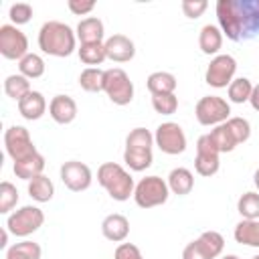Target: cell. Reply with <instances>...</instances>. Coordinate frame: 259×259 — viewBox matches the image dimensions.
<instances>
[{
  "label": "cell",
  "instance_id": "6da1fadb",
  "mask_svg": "<svg viewBox=\"0 0 259 259\" xmlns=\"http://www.w3.org/2000/svg\"><path fill=\"white\" fill-rule=\"evenodd\" d=\"M217 20L227 38L251 40L259 34V0H219Z\"/></svg>",
  "mask_w": 259,
  "mask_h": 259
},
{
  "label": "cell",
  "instance_id": "7a4b0ae2",
  "mask_svg": "<svg viewBox=\"0 0 259 259\" xmlns=\"http://www.w3.org/2000/svg\"><path fill=\"white\" fill-rule=\"evenodd\" d=\"M77 47V34L75 30L61 22V20H49L38 30V49L45 55L51 57H69Z\"/></svg>",
  "mask_w": 259,
  "mask_h": 259
},
{
  "label": "cell",
  "instance_id": "3957f363",
  "mask_svg": "<svg viewBox=\"0 0 259 259\" xmlns=\"http://www.w3.org/2000/svg\"><path fill=\"white\" fill-rule=\"evenodd\" d=\"M97 182L117 202L127 200L130 196H134V190H136L132 174L117 162H103L97 168Z\"/></svg>",
  "mask_w": 259,
  "mask_h": 259
},
{
  "label": "cell",
  "instance_id": "277c9868",
  "mask_svg": "<svg viewBox=\"0 0 259 259\" xmlns=\"http://www.w3.org/2000/svg\"><path fill=\"white\" fill-rule=\"evenodd\" d=\"M170 196V188L168 182L160 176H146L136 184L134 190V200L140 208H154L160 206L168 200Z\"/></svg>",
  "mask_w": 259,
  "mask_h": 259
},
{
  "label": "cell",
  "instance_id": "5b68a950",
  "mask_svg": "<svg viewBox=\"0 0 259 259\" xmlns=\"http://www.w3.org/2000/svg\"><path fill=\"white\" fill-rule=\"evenodd\" d=\"M42 223H45V212L38 206L26 204V206H20L18 210H14L12 214H8L6 229L10 235L24 239V237L36 233L42 227Z\"/></svg>",
  "mask_w": 259,
  "mask_h": 259
},
{
  "label": "cell",
  "instance_id": "8992f818",
  "mask_svg": "<svg viewBox=\"0 0 259 259\" xmlns=\"http://www.w3.org/2000/svg\"><path fill=\"white\" fill-rule=\"evenodd\" d=\"M103 93L111 99L115 105H127L134 99V83L130 75L119 69H105V81H103Z\"/></svg>",
  "mask_w": 259,
  "mask_h": 259
},
{
  "label": "cell",
  "instance_id": "52a82bcc",
  "mask_svg": "<svg viewBox=\"0 0 259 259\" xmlns=\"http://www.w3.org/2000/svg\"><path fill=\"white\" fill-rule=\"evenodd\" d=\"M194 115L200 125H221L231 117V105L219 95H204L198 99Z\"/></svg>",
  "mask_w": 259,
  "mask_h": 259
},
{
  "label": "cell",
  "instance_id": "ba28073f",
  "mask_svg": "<svg viewBox=\"0 0 259 259\" xmlns=\"http://www.w3.org/2000/svg\"><path fill=\"white\" fill-rule=\"evenodd\" d=\"M4 148H6V154L12 158V162L26 160L38 152L24 125H10L4 132Z\"/></svg>",
  "mask_w": 259,
  "mask_h": 259
},
{
  "label": "cell",
  "instance_id": "9c48e42d",
  "mask_svg": "<svg viewBox=\"0 0 259 259\" xmlns=\"http://www.w3.org/2000/svg\"><path fill=\"white\" fill-rule=\"evenodd\" d=\"M235 73H237L235 57L221 53V55L210 59L206 73H204V81H206V85H210L214 89H223V87L231 85V81L235 79Z\"/></svg>",
  "mask_w": 259,
  "mask_h": 259
},
{
  "label": "cell",
  "instance_id": "30bf717a",
  "mask_svg": "<svg viewBox=\"0 0 259 259\" xmlns=\"http://www.w3.org/2000/svg\"><path fill=\"white\" fill-rule=\"evenodd\" d=\"M154 144L160 148V152L168 156H178L186 150V136L184 130L176 121H164L156 127Z\"/></svg>",
  "mask_w": 259,
  "mask_h": 259
},
{
  "label": "cell",
  "instance_id": "8fae6325",
  "mask_svg": "<svg viewBox=\"0 0 259 259\" xmlns=\"http://www.w3.org/2000/svg\"><path fill=\"white\" fill-rule=\"evenodd\" d=\"M0 55L10 61H20L28 55V38L12 22L0 26Z\"/></svg>",
  "mask_w": 259,
  "mask_h": 259
},
{
  "label": "cell",
  "instance_id": "7c38bea8",
  "mask_svg": "<svg viewBox=\"0 0 259 259\" xmlns=\"http://www.w3.org/2000/svg\"><path fill=\"white\" fill-rule=\"evenodd\" d=\"M219 150L214 146V142L210 140L208 134L200 136L196 140V158H194V170L200 176H214L221 168V160H219Z\"/></svg>",
  "mask_w": 259,
  "mask_h": 259
},
{
  "label": "cell",
  "instance_id": "4fadbf2b",
  "mask_svg": "<svg viewBox=\"0 0 259 259\" xmlns=\"http://www.w3.org/2000/svg\"><path fill=\"white\" fill-rule=\"evenodd\" d=\"M61 174V180L63 184L71 190V192H83L91 186V180H93V174H91V168L85 164V162H79V160H69L61 166L59 170Z\"/></svg>",
  "mask_w": 259,
  "mask_h": 259
},
{
  "label": "cell",
  "instance_id": "5bb4252c",
  "mask_svg": "<svg viewBox=\"0 0 259 259\" xmlns=\"http://www.w3.org/2000/svg\"><path fill=\"white\" fill-rule=\"evenodd\" d=\"M105 55L113 63H127L136 55V45L125 34H111L105 40Z\"/></svg>",
  "mask_w": 259,
  "mask_h": 259
},
{
  "label": "cell",
  "instance_id": "9a60e30c",
  "mask_svg": "<svg viewBox=\"0 0 259 259\" xmlns=\"http://www.w3.org/2000/svg\"><path fill=\"white\" fill-rule=\"evenodd\" d=\"M49 115L53 117V121L67 125L77 117V103L73 97L69 95H55L49 103Z\"/></svg>",
  "mask_w": 259,
  "mask_h": 259
},
{
  "label": "cell",
  "instance_id": "2e32d148",
  "mask_svg": "<svg viewBox=\"0 0 259 259\" xmlns=\"http://www.w3.org/2000/svg\"><path fill=\"white\" fill-rule=\"evenodd\" d=\"M101 233L107 241H113V243H121L127 239L130 235V221L119 214V212H113V214H107L101 223Z\"/></svg>",
  "mask_w": 259,
  "mask_h": 259
},
{
  "label": "cell",
  "instance_id": "e0dca14e",
  "mask_svg": "<svg viewBox=\"0 0 259 259\" xmlns=\"http://www.w3.org/2000/svg\"><path fill=\"white\" fill-rule=\"evenodd\" d=\"M75 34H77V40L81 45H87V42H105L103 40L105 26H103V22L97 16H87V18L79 20V24L75 28Z\"/></svg>",
  "mask_w": 259,
  "mask_h": 259
},
{
  "label": "cell",
  "instance_id": "ac0fdd59",
  "mask_svg": "<svg viewBox=\"0 0 259 259\" xmlns=\"http://www.w3.org/2000/svg\"><path fill=\"white\" fill-rule=\"evenodd\" d=\"M16 105H18V113L28 121L40 119L45 115V111H47V99H45V95L40 91H30Z\"/></svg>",
  "mask_w": 259,
  "mask_h": 259
},
{
  "label": "cell",
  "instance_id": "d6986e66",
  "mask_svg": "<svg viewBox=\"0 0 259 259\" xmlns=\"http://www.w3.org/2000/svg\"><path fill=\"white\" fill-rule=\"evenodd\" d=\"M198 47L204 55H219L223 47V30L217 24H204L198 32Z\"/></svg>",
  "mask_w": 259,
  "mask_h": 259
},
{
  "label": "cell",
  "instance_id": "ffe728a7",
  "mask_svg": "<svg viewBox=\"0 0 259 259\" xmlns=\"http://www.w3.org/2000/svg\"><path fill=\"white\" fill-rule=\"evenodd\" d=\"M168 188L172 194H178V196H184V194H190V190L194 188V174L188 170V168H174L170 170L168 174Z\"/></svg>",
  "mask_w": 259,
  "mask_h": 259
},
{
  "label": "cell",
  "instance_id": "44dd1931",
  "mask_svg": "<svg viewBox=\"0 0 259 259\" xmlns=\"http://www.w3.org/2000/svg\"><path fill=\"white\" fill-rule=\"evenodd\" d=\"M146 85H148V91L152 95H166V93H174L176 91L178 81L168 71H154V73L148 75Z\"/></svg>",
  "mask_w": 259,
  "mask_h": 259
},
{
  "label": "cell",
  "instance_id": "7402d4cb",
  "mask_svg": "<svg viewBox=\"0 0 259 259\" xmlns=\"http://www.w3.org/2000/svg\"><path fill=\"white\" fill-rule=\"evenodd\" d=\"M123 162H125V166L130 170L144 172V170H148L152 166L154 154L148 148H130V146H125V150H123Z\"/></svg>",
  "mask_w": 259,
  "mask_h": 259
},
{
  "label": "cell",
  "instance_id": "603a6c76",
  "mask_svg": "<svg viewBox=\"0 0 259 259\" xmlns=\"http://www.w3.org/2000/svg\"><path fill=\"white\" fill-rule=\"evenodd\" d=\"M42 170H45V156L40 152L32 154L26 160L14 162V174H16V178L26 180V182H30L34 176H40Z\"/></svg>",
  "mask_w": 259,
  "mask_h": 259
},
{
  "label": "cell",
  "instance_id": "cb8c5ba5",
  "mask_svg": "<svg viewBox=\"0 0 259 259\" xmlns=\"http://www.w3.org/2000/svg\"><path fill=\"white\" fill-rule=\"evenodd\" d=\"M233 237L237 243L247 247H259V221L241 219L233 231Z\"/></svg>",
  "mask_w": 259,
  "mask_h": 259
},
{
  "label": "cell",
  "instance_id": "d4e9b609",
  "mask_svg": "<svg viewBox=\"0 0 259 259\" xmlns=\"http://www.w3.org/2000/svg\"><path fill=\"white\" fill-rule=\"evenodd\" d=\"M28 196L36 202H49L55 196V184L49 176L40 174L28 182Z\"/></svg>",
  "mask_w": 259,
  "mask_h": 259
},
{
  "label": "cell",
  "instance_id": "484cf974",
  "mask_svg": "<svg viewBox=\"0 0 259 259\" xmlns=\"http://www.w3.org/2000/svg\"><path fill=\"white\" fill-rule=\"evenodd\" d=\"M30 91H32V89H30V81H28L24 75H20V73L8 75V77L4 79V93H6L10 99H14L16 103H18L22 97H26Z\"/></svg>",
  "mask_w": 259,
  "mask_h": 259
},
{
  "label": "cell",
  "instance_id": "4316f807",
  "mask_svg": "<svg viewBox=\"0 0 259 259\" xmlns=\"http://www.w3.org/2000/svg\"><path fill=\"white\" fill-rule=\"evenodd\" d=\"M210 140L214 142V146H217V150H219V154H227V152H233L239 144H237V140H235V136H233V132H231V127L227 125V121L225 123H221V125H214L212 130H210Z\"/></svg>",
  "mask_w": 259,
  "mask_h": 259
},
{
  "label": "cell",
  "instance_id": "83f0119b",
  "mask_svg": "<svg viewBox=\"0 0 259 259\" xmlns=\"http://www.w3.org/2000/svg\"><path fill=\"white\" fill-rule=\"evenodd\" d=\"M103 81H105V71H101L99 67H85L79 75V85L87 93L103 91Z\"/></svg>",
  "mask_w": 259,
  "mask_h": 259
},
{
  "label": "cell",
  "instance_id": "f1b7e54d",
  "mask_svg": "<svg viewBox=\"0 0 259 259\" xmlns=\"http://www.w3.org/2000/svg\"><path fill=\"white\" fill-rule=\"evenodd\" d=\"M77 55L81 59V63L89 65V67H97L101 65L107 55H105V42H87V45H79Z\"/></svg>",
  "mask_w": 259,
  "mask_h": 259
},
{
  "label": "cell",
  "instance_id": "f546056e",
  "mask_svg": "<svg viewBox=\"0 0 259 259\" xmlns=\"http://www.w3.org/2000/svg\"><path fill=\"white\" fill-rule=\"evenodd\" d=\"M18 73L26 79H38L45 75V59L36 53H28L18 61Z\"/></svg>",
  "mask_w": 259,
  "mask_h": 259
},
{
  "label": "cell",
  "instance_id": "4dcf8cb0",
  "mask_svg": "<svg viewBox=\"0 0 259 259\" xmlns=\"http://www.w3.org/2000/svg\"><path fill=\"white\" fill-rule=\"evenodd\" d=\"M42 249L34 241H20L12 247H8L4 259H40Z\"/></svg>",
  "mask_w": 259,
  "mask_h": 259
},
{
  "label": "cell",
  "instance_id": "1f68e13d",
  "mask_svg": "<svg viewBox=\"0 0 259 259\" xmlns=\"http://www.w3.org/2000/svg\"><path fill=\"white\" fill-rule=\"evenodd\" d=\"M251 91H253V83L247 77H237L227 87V95H229L231 103H245V101H249Z\"/></svg>",
  "mask_w": 259,
  "mask_h": 259
},
{
  "label": "cell",
  "instance_id": "d6a6232c",
  "mask_svg": "<svg viewBox=\"0 0 259 259\" xmlns=\"http://www.w3.org/2000/svg\"><path fill=\"white\" fill-rule=\"evenodd\" d=\"M237 210L243 219L249 221H259V192H245L237 200Z\"/></svg>",
  "mask_w": 259,
  "mask_h": 259
},
{
  "label": "cell",
  "instance_id": "836d02e7",
  "mask_svg": "<svg viewBox=\"0 0 259 259\" xmlns=\"http://www.w3.org/2000/svg\"><path fill=\"white\" fill-rule=\"evenodd\" d=\"M198 243L204 247V251L208 253L210 259H217L223 253V249H225V237L219 231H204V233H200Z\"/></svg>",
  "mask_w": 259,
  "mask_h": 259
},
{
  "label": "cell",
  "instance_id": "e575fe53",
  "mask_svg": "<svg viewBox=\"0 0 259 259\" xmlns=\"http://www.w3.org/2000/svg\"><path fill=\"white\" fill-rule=\"evenodd\" d=\"M18 202V190L12 182L4 180L0 182V212L2 214H8Z\"/></svg>",
  "mask_w": 259,
  "mask_h": 259
},
{
  "label": "cell",
  "instance_id": "d590c367",
  "mask_svg": "<svg viewBox=\"0 0 259 259\" xmlns=\"http://www.w3.org/2000/svg\"><path fill=\"white\" fill-rule=\"evenodd\" d=\"M125 146L152 150V146H154V134H150V130H146V127H134L127 134V138H125Z\"/></svg>",
  "mask_w": 259,
  "mask_h": 259
},
{
  "label": "cell",
  "instance_id": "8d00e7d4",
  "mask_svg": "<svg viewBox=\"0 0 259 259\" xmlns=\"http://www.w3.org/2000/svg\"><path fill=\"white\" fill-rule=\"evenodd\" d=\"M152 107L156 113L162 115H172L178 109V97L174 93H166V95H152Z\"/></svg>",
  "mask_w": 259,
  "mask_h": 259
},
{
  "label": "cell",
  "instance_id": "74e56055",
  "mask_svg": "<svg viewBox=\"0 0 259 259\" xmlns=\"http://www.w3.org/2000/svg\"><path fill=\"white\" fill-rule=\"evenodd\" d=\"M227 125L231 127L237 144H243L251 138V123L245 119V117H229L227 119Z\"/></svg>",
  "mask_w": 259,
  "mask_h": 259
},
{
  "label": "cell",
  "instance_id": "f35d334b",
  "mask_svg": "<svg viewBox=\"0 0 259 259\" xmlns=\"http://www.w3.org/2000/svg\"><path fill=\"white\" fill-rule=\"evenodd\" d=\"M8 16H10V20H12L14 26H18V24H26V22L32 18V6L26 4V2H16V4L10 6Z\"/></svg>",
  "mask_w": 259,
  "mask_h": 259
},
{
  "label": "cell",
  "instance_id": "ab89813d",
  "mask_svg": "<svg viewBox=\"0 0 259 259\" xmlns=\"http://www.w3.org/2000/svg\"><path fill=\"white\" fill-rule=\"evenodd\" d=\"M180 8H182L184 16H188V18H198V16H202V12L208 8V2H206V0H182Z\"/></svg>",
  "mask_w": 259,
  "mask_h": 259
},
{
  "label": "cell",
  "instance_id": "60d3db41",
  "mask_svg": "<svg viewBox=\"0 0 259 259\" xmlns=\"http://www.w3.org/2000/svg\"><path fill=\"white\" fill-rule=\"evenodd\" d=\"M113 259H144V255H142L138 245H134V243H119L115 253H113Z\"/></svg>",
  "mask_w": 259,
  "mask_h": 259
},
{
  "label": "cell",
  "instance_id": "b9f144b4",
  "mask_svg": "<svg viewBox=\"0 0 259 259\" xmlns=\"http://www.w3.org/2000/svg\"><path fill=\"white\" fill-rule=\"evenodd\" d=\"M182 259H210L208 253L204 251V247L198 243V239H194L192 243H188L182 251Z\"/></svg>",
  "mask_w": 259,
  "mask_h": 259
},
{
  "label": "cell",
  "instance_id": "7bdbcfd3",
  "mask_svg": "<svg viewBox=\"0 0 259 259\" xmlns=\"http://www.w3.org/2000/svg\"><path fill=\"white\" fill-rule=\"evenodd\" d=\"M67 6H69V10H71L73 14L81 16V14H89V12L95 8V2H93V0H89V2H81V0H69V2H67Z\"/></svg>",
  "mask_w": 259,
  "mask_h": 259
},
{
  "label": "cell",
  "instance_id": "ee69618b",
  "mask_svg": "<svg viewBox=\"0 0 259 259\" xmlns=\"http://www.w3.org/2000/svg\"><path fill=\"white\" fill-rule=\"evenodd\" d=\"M249 103L255 111H259V85H253V91H251V97H249Z\"/></svg>",
  "mask_w": 259,
  "mask_h": 259
},
{
  "label": "cell",
  "instance_id": "f6af8a7d",
  "mask_svg": "<svg viewBox=\"0 0 259 259\" xmlns=\"http://www.w3.org/2000/svg\"><path fill=\"white\" fill-rule=\"evenodd\" d=\"M6 243H8V229H2V237H0V247L4 249V247H6Z\"/></svg>",
  "mask_w": 259,
  "mask_h": 259
},
{
  "label": "cell",
  "instance_id": "bcb514c9",
  "mask_svg": "<svg viewBox=\"0 0 259 259\" xmlns=\"http://www.w3.org/2000/svg\"><path fill=\"white\" fill-rule=\"evenodd\" d=\"M253 184H255V188L259 190V168H257L255 174H253Z\"/></svg>",
  "mask_w": 259,
  "mask_h": 259
},
{
  "label": "cell",
  "instance_id": "7dc6e473",
  "mask_svg": "<svg viewBox=\"0 0 259 259\" xmlns=\"http://www.w3.org/2000/svg\"><path fill=\"white\" fill-rule=\"evenodd\" d=\"M223 259H241V257H239V255H225Z\"/></svg>",
  "mask_w": 259,
  "mask_h": 259
},
{
  "label": "cell",
  "instance_id": "c3c4849f",
  "mask_svg": "<svg viewBox=\"0 0 259 259\" xmlns=\"http://www.w3.org/2000/svg\"><path fill=\"white\" fill-rule=\"evenodd\" d=\"M251 259H259V255H255V257H251Z\"/></svg>",
  "mask_w": 259,
  "mask_h": 259
}]
</instances>
